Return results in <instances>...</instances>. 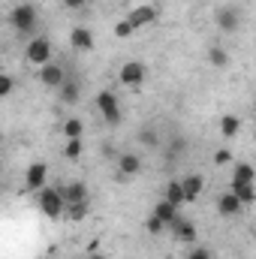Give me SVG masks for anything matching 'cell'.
Listing matches in <instances>:
<instances>
[{
  "label": "cell",
  "mask_w": 256,
  "mask_h": 259,
  "mask_svg": "<svg viewBox=\"0 0 256 259\" xmlns=\"http://www.w3.org/2000/svg\"><path fill=\"white\" fill-rule=\"evenodd\" d=\"M9 24H12L21 36L33 39V30H36V24H39V12H36V6H33V3H18V6L9 12Z\"/></svg>",
  "instance_id": "cell-1"
},
{
  "label": "cell",
  "mask_w": 256,
  "mask_h": 259,
  "mask_svg": "<svg viewBox=\"0 0 256 259\" xmlns=\"http://www.w3.org/2000/svg\"><path fill=\"white\" fill-rule=\"evenodd\" d=\"M36 205L39 211L49 217V220H61L66 211V199H64V190L61 187H42L36 193Z\"/></svg>",
  "instance_id": "cell-2"
},
{
  "label": "cell",
  "mask_w": 256,
  "mask_h": 259,
  "mask_svg": "<svg viewBox=\"0 0 256 259\" xmlns=\"http://www.w3.org/2000/svg\"><path fill=\"white\" fill-rule=\"evenodd\" d=\"M24 61L30 66H46L52 64V39L49 36H33L24 46Z\"/></svg>",
  "instance_id": "cell-3"
},
{
  "label": "cell",
  "mask_w": 256,
  "mask_h": 259,
  "mask_svg": "<svg viewBox=\"0 0 256 259\" xmlns=\"http://www.w3.org/2000/svg\"><path fill=\"white\" fill-rule=\"evenodd\" d=\"M94 106H97V112L103 115V121L109 127H118L121 124V103H118V97L112 91H100L97 100H94Z\"/></svg>",
  "instance_id": "cell-4"
},
{
  "label": "cell",
  "mask_w": 256,
  "mask_h": 259,
  "mask_svg": "<svg viewBox=\"0 0 256 259\" xmlns=\"http://www.w3.org/2000/svg\"><path fill=\"white\" fill-rule=\"evenodd\" d=\"M42 187H49V163L46 160H33L24 169V190L27 193H39Z\"/></svg>",
  "instance_id": "cell-5"
},
{
  "label": "cell",
  "mask_w": 256,
  "mask_h": 259,
  "mask_svg": "<svg viewBox=\"0 0 256 259\" xmlns=\"http://www.w3.org/2000/svg\"><path fill=\"white\" fill-rule=\"evenodd\" d=\"M145 78H148V66L142 64V61H127V64L121 66V72H118V81L124 88H133V91L142 88Z\"/></svg>",
  "instance_id": "cell-6"
},
{
  "label": "cell",
  "mask_w": 256,
  "mask_h": 259,
  "mask_svg": "<svg viewBox=\"0 0 256 259\" xmlns=\"http://www.w3.org/2000/svg\"><path fill=\"white\" fill-rule=\"evenodd\" d=\"M127 18L136 30H142V27H148V24H154V21L160 18V9H157L154 3H139L136 9H130Z\"/></svg>",
  "instance_id": "cell-7"
},
{
  "label": "cell",
  "mask_w": 256,
  "mask_h": 259,
  "mask_svg": "<svg viewBox=\"0 0 256 259\" xmlns=\"http://www.w3.org/2000/svg\"><path fill=\"white\" fill-rule=\"evenodd\" d=\"M66 78H69V75H66V69H64L61 64H55V61H52V64H46V66H39V81H42L46 88H55V91H61Z\"/></svg>",
  "instance_id": "cell-8"
},
{
  "label": "cell",
  "mask_w": 256,
  "mask_h": 259,
  "mask_svg": "<svg viewBox=\"0 0 256 259\" xmlns=\"http://www.w3.org/2000/svg\"><path fill=\"white\" fill-rule=\"evenodd\" d=\"M214 21H217V27H220L223 33H232V30L241 27V12H238L235 6H220V9L214 12Z\"/></svg>",
  "instance_id": "cell-9"
},
{
  "label": "cell",
  "mask_w": 256,
  "mask_h": 259,
  "mask_svg": "<svg viewBox=\"0 0 256 259\" xmlns=\"http://www.w3.org/2000/svg\"><path fill=\"white\" fill-rule=\"evenodd\" d=\"M139 172H142V157H139V154L127 151V154L118 157V181H130V178L139 175Z\"/></svg>",
  "instance_id": "cell-10"
},
{
  "label": "cell",
  "mask_w": 256,
  "mask_h": 259,
  "mask_svg": "<svg viewBox=\"0 0 256 259\" xmlns=\"http://www.w3.org/2000/svg\"><path fill=\"white\" fill-rule=\"evenodd\" d=\"M241 208H244V202L235 196V190H226V193L217 196V214H223V217H238Z\"/></svg>",
  "instance_id": "cell-11"
},
{
  "label": "cell",
  "mask_w": 256,
  "mask_h": 259,
  "mask_svg": "<svg viewBox=\"0 0 256 259\" xmlns=\"http://www.w3.org/2000/svg\"><path fill=\"white\" fill-rule=\"evenodd\" d=\"M169 232H172L175 241H181V244H196V223L187 220V217H178V220L169 226Z\"/></svg>",
  "instance_id": "cell-12"
},
{
  "label": "cell",
  "mask_w": 256,
  "mask_h": 259,
  "mask_svg": "<svg viewBox=\"0 0 256 259\" xmlns=\"http://www.w3.org/2000/svg\"><path fill=\"white\" fill-rule=\"evenodd\" d=\"M64 199H66V205H88L91 202V190L81 181H69L64 187Z\"/></svg>",
  "instance_id": "cell-13"
},
{
  "label": "cell",
  "mask_w": 256,
  "mask_h": 259,
  "mask_svg": "<svg viewBox=\"0 0 256 259\" xmlns=\"http://www.w3.org/2000/svg\"><path fill=\"white\" fill-rule=\"evenodd\" d=\"M69 42H72L75 52H94V46H97V39H94V33L88 27H72L69 30Z\"/></svg>",
  "instance_id": "cell-14"
},
{
  "label": "cell",
  "mask_w": 256,
  "mask_h": 259,
  "mask_svg": "<svg viewBox=\"0 0 256 259\" xmlns=\"http://www.w3.org/2000/svg\"><path fill=\"white\" fill-rule=\"evenodd\" d=\"M181 184H184V199H187V202H196L199 196L205 193V175H199V172L184 175Z\"/></svg>",
  "instance_id": "cell-15"
},
{
  "label": "cell",
  "mask_w": 256,
  "mask_h": 259,
  "mask_svg": "<svg viewBox=\"0 0 256 259\" xmlns=\"http://www.w3.org/2000/svg\"><path fill=\"white\" fill-rule=\"evenodd\" d=\"M253 181H256V169L250 163L238 160V163L232 166V187H244V184H253Z\"/></svg>",
  "instance_id": "cell-16"
},
{
  "label": "cell",
  "mask_w": 256,
  "mask_h": 259,
  "mask_svg": "<svg viewBox=\"0 0 256 259\" xmlns=\"http://www.w3.org/2000/svg\"><path fill=\"white\" fill-rule=\"evenodd\" d=\"M154 214H157V217H160L166 226H172V223L181 217V214H178V205H172L169 199H160V202L154 205Z\"/></svg>",
  "instance_id": "cell-17"
},
{
  "label": "cell",
  "mask_w": 256,
  "mask_h": 259,
  "mask_svg": "<svg viewBox=\"0 0 256 259\" xmlns=\"http://www.w3.org/2000/svg\"><path fill=\"white\" fill-rule=\"evenodd\" d=\"M217 130H220L223 139H235V136L241 133V118H238V115H223L220 124H217Z\"/></svg>",
  "instance_id": "cell-18"
},
{
  "label": "cell",
  "mask_w": 256,
  "mask_h": 259,
  "mask_svg": "<svg viewBox=\"0 0 256 259\" xmlns=\"http://www.w3.org/2000/svg\"><path fill=\"white\" fill-rule=\"evenodd\" d=\"M163 199H169V202H172V205H178V208H181V205H187V199H184V184H181V181H169Z\"/></svg>",
  "instance_id": "cell-19"
},
{
  "label": "cell",
  "mask_w": 256,
  "mask_h": 259,
  "mask_svg": "<svg viewBox=\"0 0 256 259\" xmlns=\"http://www.w3.org/2000/svg\"><path fill=\"white\" fill-rule=\"evenodd\" d=\"M81 154H84V145H81V139H66V145H64V157L66 160H81Z\"/></svg>",
  "instance_id": "cell-20"
},
{
  "label": "cell",
  "mask_w": 256,
  "mask_h": 259,
  "mask_svg": "<svg viewBox=\"0 0 256 259\" xmlns=\"http://www.w3.org/2000/svg\"><path fill=\"white\" fill-rule=\"evenodd\" d=\"M81 133H84V121H81V118H66L64 121L66 139H81Z\"/></svg>",
  "instance_id": "cell-21"
},
{
  "label": "cell",
  "mask_w": 256,
  "mask_h": 259,
  "mask_svg": "<svg viewBox=\"0 0 256 259\" xmlns=\"http://www.w3.org/2000/svg\"><path fill=\"white\" fill-rule=\"evenodd\" d=\"M166 229H169V226H166V223H163V220H160V217H157L154 211H151V214L145 217V232H148V235H163Z\"/></svg>",
  "instance_id": "cell-22"
},
{
  "label": "cell",
  "mask_w": 256,
  "mask_h": 259,
  "mask_svg": "<svg viewBox=\"0 0 256 259\" xmlns=\"http://www.w3.org/2000/svg\"><path fill=\"white\" fill-rule=\"evenodd\" d=\"M78 94H81V91H78V81H75V78H66L64 88H61V100H64V103H75Z\"/></svg>",
  "instance_id": "cell-23"
},
{
  "label": "cell",
  "mask_w": 256,
  "mask_h": 259,
  "mask_svg": "<svg viewBox=\"0 0 256 259\" xmlns=\"http://www.w3.org/2000/svg\"><path fill=\"white\" fill-rule=\"evenodd\" d=\"M208 64H211V66H226V64H229V52H226V49H220V46L208 49Z\"/></svg>",
  "instance_id": "cell-24"
},
{
  "label": "cell",
  "mask_w": 256,
  "mask_h": 259,
  "mask_svg": "<svg viewBox=\"0 0 256 259\" xmlns=\"http://www.w3.org/2000/svg\"><path fill=\"white\" fill-rule=\"evenodd\" d=\"M88 214H91V202L88 205H66V211H64L66 220H84Z\"/></svg>",
  "instance_id": "cell-25"
},
{
  "label": "cell",
  "mask_w": 256,
  "mask_h": 259,
  "mask_svg": "<svg viewBox=\"0 0 256 259\" xmlns=\"http://www.w3.org/2000/svg\"><path fill=\"white\" fill-rule=\"evenodd\" d=\"M229 190H235V196L244 202V208L256 202V187H253V184H244V187H229Z\"/></svg>",
  "instance_id": "cell-26"
},
{
  "label": "cell",
  "mask_w": 256,
  "mask_h": 259,
  "mask_svg": "<svg viewBox=\"0 0 256 259\" xmlns=\"http://www.w3.org/2000/svg\"><path fill=\"white\" fill-rule=\"evenodd\" d=\"M136 33H139V30L130 24V18H121V21L115 24V36H118V39H130V36H136Z\"/></svg>",
  "instance_id": "cell-27"
},
{
  "label": "cell",
  "mask_w": 256,
  "mask_h": 259,
  "mask_svg": "<svg viewBox=\"0 0 256 259\" xmlns=\"http://www.w3.org/2000/svg\"><path fill=\"white\" fill-rule=\"evenodd\" d=\"M139 142L148 145V148H157V145H160V136H157L154 130H142V133H139Z\"/></svg>",
  "instance_id": "cell-28"
},
{
  "label": "cell",
  "mask_w": 256,
  "mask_h": 259,
  "mask_svg": "<svg viewBox=\"0 0 256 259\" xmlns=\"http://www.w3.org/2000/svg\"><path fill=\"white\" fill-rule=\"evenodd\" d=\"M12 91H15V78H12V75H0V97L6 100Z\"/></svg>",
  "instance_id": "cell-29"
},
{
  "label": "cell",
  "mask_w": 256,
  "mask_h": 259,
  "mask_svg": "<svg viewBox=\"0 0 256 259\" xmlns=\"http://www.w3.org/2000/svg\"><path fill=\"white\" fill-rule=\"evenodd\" d=\"M226 163H232V151L229 148H217L214 151V166H226Z\"/></svg>",
  "instance_id": "cell-30"
},
{
  "label": "cell",
  "mask_w": 256,
  "mask_h": 259,
  "mask_svg": "<svg viewBox=\"0 0 256 259\" xmlns=\"http://www.w3.org/2000/svg\"><path fill=\"white\" fill-rule=\"evenodd\" d=\"M187 259H211V250H208V247H202V244H190Z\"/></svg>",
  "instance_id": "cell-31"
},
{
  "label": "cell",
  "mask_w": 256,
  "mask_h": 259,
  "mask_svg": "<svg viewBox=\"0 0 256 259\" xmlns=\"http://www.w3.org/2000/svg\"><path fill=\"white\" fill-rule=\"evenodd\" d=\"M61 3H64L66 9H81L84 6V0H61Z\"/></svg>",
  "instance_id": "cell-32"
},
{
  "label": "cell",
  "mask_w": 256,
  "mask_h": 259,
  "mask_svg": "<svg viewBox=\"0 0 256 259\" xmlns=\"http://www.w3.org/2000/svg\"><path fill=\"white\" fill-rule=\"evenodd\" d=\"M88 259H106L103 253H88Z\"/></svg>",
  "instance_id": "cell-33"
}]
</instances>
